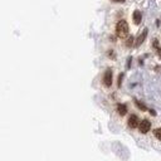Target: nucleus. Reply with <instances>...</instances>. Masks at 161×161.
Returning <instances> with one entry per match:
<instances>
[{
  "label": "nucleus",
  "instance_id": "nucleus-1",
  "mask_svg": "<svg viewBox=\"0 0 161 161\" xmlns=\"http://www.w3.org/2000/svg\"><path fill=\"white\" fill-rule=\"evenodd\" d=\"M128 23L126 20H120L117 25H116V34H117L118 38H126L128 35Z\"/></svg>",
  "mask_w": 161,
  "mask_h": 161
},
{
  "label": "nucleus",
  "instance_id": "nucleus-2",
  "mask_svg": "<svg viewBox=\"0 0 161 161\" xmlns=\"http://www.w3.org/2000/svg\"><path fill=\"white\" fill-rule=\"evenodd\" d=\"M150 130H151V122L149 121V120H142V121L140 122V125H138V131L145 135Z\"/></svg>",
  "mask_w": 161,
  "mask_h": 161
},
{
  "label": "nucleus",
  "instance_id": "nucleus-3",
  "mask_svg": "<svg viewBox=\"0 0 161 161\" xmlns=\"http://www.w3.org/2000/svg\"><path fill=\"white\" fill-rule=\"evenodd\" d=\"M112 71L111 69H107V71L105 72V74H103V84H105L106 87H111L112 86Z\"/></svg>",
  "mask_w": 161,
  "mask_h": 161
},
{
  "label": "nucleus",
  "instance_id": "nucleus-4",
  "mask_svg": "<svg viewBox=\"0 0 161 161\" xmlns=\"http://www.w3.org/2000/svg\"><path fill=\"white\" fill-rule=\"evenodd\" d=\"M127 124H128V127L130 128H137L138 125H140V120H138L136 115H131L130 117H128Z\"/></svg>",
  "mask_w": 161,
  "mask_h": 161
},
{
  "label": "nucleus",
  "instance_id": "nucleus-5",
  "mask_svg": "<svg viewBox=\"0 0 161 161\" xmlns=\"http://www.w3.org/2000/svg\"><path fill=\"white\" fill-rule=\"evenodd\" d=\"M147 34H149V29H144L142 30V33L140 34V35L137 37V39H136V42H135V47H140L141 44H142L145 42V39H146V37H147Z\"/></svg>",
  "mask_w": 161,
  "mask_h": 161
},
{
  "label": "nucleus",
  "instance_id": "nucleus-6",
  "mask_svg": "<svg viewBox=\"0 0 161 161\" xmlns=\"http://www.w3.org/2000/svg\"><path fill=\"white\" fill-rule=\"evenodd\" d=\"M132 19H134V23L138 25L141 23V20H142V14H141L140 10H135L134 14H132Z\"/></svg>",
  "mask_w": 161,
  "mask_h": 161
},
{
  "label": "nucleus",
  "instance_id": "nucleus-7",
  "mask_svg": "<svg viewBox=\"0 0 161 161\" xmlns=\"http://www.w3.org/2000/svg\"><path fill=\"white\" fill-rule=\"evenodd\" d=\"M117 112L120 116H125L127 113V106L124 105V103H118L117 105Z\"/></svg>",
  "mask_w": 161,
  "mask_h": 161
},
{
  "label": "nucleus",
  "instance_id": "nucleus-8",
  "mask_svg": "<svg viewBox=\"0 0 161 161\" xmlns=\"http://www.w3.org/2000/svg\"><path fill=\"white\" fill-rule=\"evenodd\" d=\"M152 48L156 50L157 55L161 58V47H160V43H159V40H157V39H154L152 40Z\"/></svg>",
  "mask_w": 161,
  "mask_h": 161
},
{
  "label": "nucleus",
  "instance_id": "nucleus-9",
  "mask_svg": "<svg viewBox=\"0 0 161 161\" xmlns=\"http://www.w3.org/2000/svg\"><path fill=\"white\" fill-rule=\"evenodd\" d=\"M135 105H136L138 108L141 110V111H147V107L146 105H144L142 102H140V101H137V100H135Z\"/></svg>",
  "mask_w": 161,
  "mask_h": 161
},
{
  "label": "nucleus",
  "instance_id": "nucleus-10",
  "mask_svg": "<svg viewBox=\"0 0 161 161\" xmlns=\"http://www.w3.org/2000/svg\"><path fill=\"white\" fill-rule=\"evenodd\" d=\"M154 136H155V137H156L159 141H161V127L156 128V130L154 131Z\"/></svg>",
  "mask_w": 161,
  "mask_h": 161
},
{
  "label": "nucleus",
  "instance_id": "nucleus-11",
  "mask_svg": "<svg viewBox=\"0 0 161 161\" xmlns=\"http://www.w3.org/2000/svg\"><path fill=\"white\" fill-rule=\"evenodd\" d=\"M134 45V37H128V39L126 40V47H127V48H130V47H132Z\"/></svg>",
  "mask_w": 161,
  "mask_h": 161
},
{
  "label": "nucleus",
  "instance_id": "nucleus-12",
  "mask_svg": "<svg viewBox=\"0 0 161 161\" xmlns=\"http://www.w3.org/2000/svg\"><path fill=\"white\" fill-rule=\"evenodd\" d=\"M122 79H124V73H121L118 75V82H117V86L118 87H121V84H122Z\"/></svg>",
  "mask_w": 161,
  "mask_h": 161
},
{
  "label": "nucleus",
  "instance_id": "nucleus-13",
  "mask_svg": "<svg viewBox=\"0 0 161 161\" xmlns=\"http://www.w3.org/2000/svg\"><path fill=\"white\" fill-rule=\"evenodd\" d=\"M150 113H151V115H152V116H156V112L154 111V110H150Z\"/></svg>",
  "mask_w": 161,
  "mask_h": 161
},
{
  "label": "nucleus",
  "instance_id": "nucleus-14",
  "mask_svg": "<svg viewBox=\"0 0 161 161\" xmlns=\"http://www.w3.org/2000/svg\"><path fill=\"white\" fill-rule=\"evenodd\" d=\"M112 1H115V3H124L125 0H112Z\"/></svg>",
  "mask_w": 161,
  "mask_h": 161
}]
</instances>
